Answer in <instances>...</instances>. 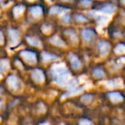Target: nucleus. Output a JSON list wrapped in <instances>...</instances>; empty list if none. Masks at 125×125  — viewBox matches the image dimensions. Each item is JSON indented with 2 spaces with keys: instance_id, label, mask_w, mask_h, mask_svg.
Wrapping results in <instances>:
<instances>
[{
  "instance_id": "f257e3e1",
  "label": "nucleus",
  "mask_w": 125,
  "mask_h": 125,
  "mask_svg": "<svg viewBox=\"0 0 125 125\" xmlns=\"http://www.w3.org/2000/svg\"><path fill=\"white\" fill-rule=\"evenodd\" d=\"M51 74L53 77L55 82L60 87L68 89H74V87L78 85L79 82L75 78H73L69 72L64 63H56L52 67Z\"/></svg>"
},
{
  "instance_id": "7c9ffc66",
  "label": "nucleus",
  "mask_w": 125,
  "mask_h": 125,
  "mask_svg": "<svg viewBox=\"0 0 125 125\" xmlns=\"http://www.w3.org/2000/svg\"><path fill=\"white\" fill-rule=\"evenodd\" d=\"M1 44H4V36H3V33H1Z\"/></svg>"
},
{
  "instance_id": "f704fd0d",
  "label": "nucleus",
  "mask_w": 125,
  "mask_h": 125,
  "mask_svg": "<svg viewBox=\"0 0 125 125\" xmlns=\"http://www.w3.org/2000/svg\"><path fill=\"white\" fill-rule=\"evenodd\" d=\"M60 125H64V124H60Z\"/></svg>"
},
{
  "instance_id": "0eeeda50",
  "label": "nucleus",
  "mask_w": 125,
  "mask_h": 125,
  "mask_svg": "<svg viewBox=\"0 0 125 125\" xmlns=\"http://www.w3.org/2000/svg\"><path fill=\"white\" fill-rule=\"evenodd\" d=\"M106 87L110 89L115 88V87H123V82H122L121 79H116L115 81H110V82H106Z\"/></svg>"
},
{
  "instance_id": "a878e982",
  "label": "nucleus",
  "mask_w": 125,
  "mask_h": 125,
  "mask_svg": "<svg viewBox=\"0 0 125 125\" xmlns=\"http://www.w3.org/2000/svg\"><path fill=\"white\" fill-rule=\"evenodd\" d=\"M116 63L118 65V66L123 65V63H125V57H120V58H118L117 60H116Z\"/></svg>"
},
{
  "instance_id": "dca6fc26",
  "label": "nucleus",
  "mask_w": 125,
  "mask_h": 125,
  "mask_svg": "<svg viewBox=\"0 0 125 125\" xmlns=\"http://www.w3.org/2000/svg\"><path fill=\"white\" fill-rule=\"evenodd\" d=\"M31 13H32V15H33V17L39 18L40 16H41V14H42V9H41V7H40V6H38V5L34 6V7L32 8Z\"/></svg>"
},
{
  "instance_id": "bb28decb",
  "label": "nucleus",
  "mask_w": 125,
  "mask_h": 125,
  "mask_svg": "<svg viewBox=\"0 0 125 125\" xmlns=\"http://www.w3.org/2000/svg\"><path fill=\"white\" fill-rule=\"evenodd\" d=\"M81 4L83 6H85V7H87V6H89L92 4V1H91V0H82V1H81Z\"/></svg>"
},
{
  "instance_id": "2f4dec72",
  "label": "nucleus",
  "mask_w": 125,
  "mask_h": 125,
  "mask_svg": "<svg viewBox=\"0 0 125 125\" xmlns=\"http://www.w3.org/2000/svg\"><path fill=\"white\" fill-rule=\"evenodd\" d=\"M40 125H50L48 123H42V124H40Z\"/></svg>"
},
{
  "instance_id": "4be33fe9",
  "label": "nucleus",
  "mask_w": 125,
  "mask_h": 125,
  "mask_svg": "<svg viewBox=\"0 0 125 125\" xmlns=\"http://www.w3.org/2000/svg\"><path fill=\"white\" fill-rule=\"evenodd\" d=\"M94 75L95 77H97V78H102V77H104L105 74H104V72L102 70H99V69H97V70H94Z\"/></svg>"
},
{
  "instance_id": "7ed1b4c3",
  "label": "nucleus",
  "mask_w": 125,
  "mask_h": 125,
  "mask_svg": "<svg viewBox=\"0 0 125 125\" xmlns=\"http://www.w3.org/2000/svg\"><path fill=\"white\" fill-rule=\"evenodd\" d=\"M21 56L29 64H34L36 62V55L34 53H33V52H28V51H23V52H21Z\"/></svg>"
},
{
  "instance_id": "412c9836",
  "label": "nucleus",
  "mask_w": 125,
  "mask_h": 125,
  "mask_svg": "<svg viewBox=\"0 0 125 125\" xmlns=\"http://www.w3.org/2000/svg\"><path fill=\"white\" fill-rule=\"evenodd\" d=\"M75 19L76 21H78V22H87L88 20H87V18H86L84 16H82V15H80V14H76L75 16Z\"/></svg>"
},
{
  "instance_id": "f03ea898",
  "label": "nucleus",
  "mask_w": 125,
  "mask_h": 125,
  "mask_svg": "<svg viewBox=\"0 0 125 125\" xmlns=\"http://www.w3.org/2000/svg\"><path fill=\"white\" fill-rule=\"evenodd\" d=\"M7 84L9 85L10 88L12 89L14 91H17L20 89V87H21V82L20 80L15 75H10L7 78Z\"/></svg>"
},
{
  "instance_id": "9d476101",
  "label": "nucleus",
  "mask_w": 125,
  "mask_h": 125,
  "mask_svg": "<svg viewBox=\"0 0 125 125\" xmlns=\"http://www.w3.org/2000/svg\"><path fill=\"white\" fill-rule=\"evenodd\" d=\"M84 88H85V87H79V88H76V89H71L70 91H69L68 93H66V94H64L62 96V99H63L64 98L66 97H70V96H75V95H77V94H81V93L82 92V91L84 90Z\"/></svg>"
},
{
  "instance_id": "39448f33",
  "label": "nucleus",
  "mask_w": 125,
  "mask_h": 125,
  "mask_svg": "<svg viewBox=\"0 0 125 125\" xmlns=\"http://www.w3.org/2000/svg\"><path fill=\"white\" fill-rule=\"evenodd\" d=\"M32 77H33V81L37 83H42L45 81V75L42 72V70H35L32 73Z\"/></svg>"
},
{
  "instance_id": "4468645a",
  "label": "nucleus",
  "mask_w": 125,
  "mask_h": 125,
  "mask_svg": "<svg viewBox=\"0 0 125 125\" xmlns=\"http://www.w3.org/2000/svg\"><path fill=\"white\" fill-rule=\"evenodd\" d=\"M27 41L30 44V45H33L36 47H40L41 46V42L40 40H38L37 38L34 37H27Z\"/></svg>"
},
{
  "instance_id": "a211bd4d",
  "label": "nucleus",
  "mask_w": 125,
  "mask_h": 125,
  "mask_svg": "<svg viewBox=\"0 0 125 125\" xmlns=\"http://www.w3.org/2000/svg\"><path fill=\"white\" fill-rule=\"evenodd\" d=\"M66 8L61 7V6H53V7L51 8L50 10V14H59V13L62 12V11L66 10Z\"/></svg>"
},
{
  "instance_id": "aec40b11",
  "label": "nucleus",
  "mask_w": 125,
  "mask_h": 125,
  "mask_svg": "<svg viewBox=\"0 0 125 125\" xmlns=\"http://www.w3.org/2000/svg\"><path fill=\"white\" fill-rule=\"evenodd\" d=\"M115 52L116 54H123L125 53V45L123 44H119L115 48Z\"/></svg>"
},
{
  "instance_id": "9b49d317",
  "label": "nucleus",
  "mask_w": 125,
  "mask_h": 125,
  "mask_svg": "<svg viewBox=\"0 0 125 125\" xmlns=\"http://www.w3.org/2000/svg\"><path fill=\"white\" fill-rule=\"evenodd\" d=\"M109 98L113 103H118V102H121L122 100L123 99V96L119 94V93H116V92H113V93H110L109 94Z\"/></svg>"
},
{
  "instance_id": "393cba45",
  "label": "nucleus",
  "mask_w": 125,
  "mask_h": 125,
  "mask_svg": "<svg viewBox=\"0 0 125 125\" xmlns=\"http://www.w3.org/2000/svg\"><path fill=\"white\" fill-rule=\"evenodd\" d=\"M80 125H93V123L89 120L87 119H82L80 122Z\"/></svg>"
},
{
  "instance_id": "cd10ccee",
  "label": "nucleus",
  "mask_w": 125,
  "mask_h": 125,
  "mask_svg": "<svg viewBox=\"0 0 125 125\" xmlns=\"http://www.w3.org/2000/svg\"><path fill=\"white\" fill-rule=\"evenodd\" d=\"M42 30H43V32L45 33L48 34V33H50V32H51V27L50 26H45V25H44L43 28H42Z\"/></svg>"
},
{
  "instance_id": "f3484780",
  "label": "nucleus",
  "mask_w": 125,
  "mask_h": 125,
  "mask_svg": "<svg viewBox=\"0 0 125 125\" xmlns=\"http://www.w3.org/2000/svg\"><path fill=\"white\" fill-rule=\"evenodd\" d=\"M24 10H25V7L23 5H17V6H16V7L14 8V10H13V13H14L15 17H16V18L19 17V16L23 13Z\"/></svg>"
},
{
  "instance_id": "c756f323",
  "label": "nucleus",
  "mask_w": 125,
  "mask_h": 125,
  "mask_svg": "<svg viewBox=\"0 0 125 125\" xmlns=\"http://www.w3.org/2000/svg\"><path fill=\"white\" fill-rule=\"evenodd\" d=\"M16 65H17V66L19 67L20 69H22V65H21V63L19 62V61H16Z\"/></svg>"
},
{
  "instance_id": "b1692460",
  "label": "nucleus",
  "mask_w": 125,
  "mask_h": 125,
  "mask_svg": "<svg viewBox=\"0 0 125 125\" xmlns=\"http://www.w3.org/2000/svg\"><path fill=\"white\" fill-rule=\"evenodd\" d=\"M93 99V96L92 95H89V94H86V95L82 96V101L85 104H89V103L92 101Z\"/></svg>"
},
{
  "instance_id": "c85d7f7f",
  "label": "nucleus",
  "mask_w": 125,
  "mask_h": 125,
  "mask_svg": "<svg viewBox=\"0 0 125 125\" xmlns=\"http://www.w3.org/2000/svg\"><path fill=\"white\" fill-rule=\"evenodd\" d=\"M70 15H65L63 17H62V20H63V21H64L65 23H69L70 22Z\"/></svg>"
},
{
  "instance_id": "6e6552de",
  "label": "nucleus",
  "mask_w": 125,
  "mask_h": 125,
  "mask_svg": "<svg viewBox=\"0 0 125 125\" xmlns=\"http://www.w3.org/2000/svg\"><path fill=\"white\" fill-rule=\"evenodd\" d=\"M69 57H70V62H71L72 67H73L75 70H79V69L82 68V63H81L80 60H79L76 56L73 55V54H70Z\"/></svg>"
},
{
  "instance_id": "1a4fd4ad",
  "label": "nucleus",
  "mask_w": 125,
  "mask_h": 125,
  "mask_svg": "<svg viewBox=\"0 0 125 125\" xmlns=\"http://www.w3.org/2000/svg\"><path fill=\"white\" fill-rule=\"evenodd\" d=\"M82 35L83 39L87 41H91L94 38V32L92 29H83L82 31Z\"/></svg>"
},
{
  "instance_id": "2eb2a0df",
  "label": "nucleus",
  "mask_w": 125,
  "mask_h": 125,
  "mask_svg": "<svg viewBox=\"0 0 125 125\" xmlns=\"http://www.w3.org/2000/svg\"><path fill=\"white\" fill-rule=\"evenodd\" d=\"M10 68V64H9V61L7 59H2L1 62H0V70L2 74L5 73Z\"/></svg>"
},
{
  "instance_id": "5701e85b",
  "label": "nucleus",
  "mask_w": 125,
  "mask_h": 125,
  "mask_svg": "<svg viewBox=\"0 0 125 125\" xmlns=\"http://www.w3.org/2000/svg\"><path fill=\"white\" fill-rule=\"evenodd\" d=\"M67 34H69V36L70 37V39L72 40L73 42H77L78 41V39H77V36L75 34V33L73 31V30H69V31L66 32Z\"/></svg>"
},
{
  "instance_id": "473e14b6",
  "label": "nucleus",
  "mask_w": 125,
  "mask_h": 125,
  "mask_svg": "<svg viewBox=\"0 0 125 125\" xmlns=\"http://www.w3.org/2000/svg\"><path fill=\"white\" fill-rule=\"evenodd\" d=\"M121 2L123 3V4H125V0H121Z\"/></svg>"
},
{
  "instance_id": "423d86ee",
  "label": "nucleus",
  "mask_w": 125,
  "mask_h": 125,
  "mask_svg": "<svg viewBox=\"0 0 125 125\" xmlns=\"http://www.w3.org/2000/svg\"><path fill=\"white\" fill-rule=\"evenodd\" d=\"M10 39V45H16L19 42V33L16 29H10L9 31Z\"/></svg>"
},
{
  "instance_id": "20e7f679",
  "label": "nucleus",
  "mask_w": 125,
  "mask_h": 125,
  "mask_svg": "<svg viewBox=\"0 0 125 125\" xmlns=\"http://www.w3.org/2000/svg\"><path fill=\"white\" fill-rule=\"evenodd\" d=\"M98 47H99V51L102 57H105V56L109 53V51H110V49H111L110 44L108 43V42L104 41V40H100V41L99 42Z\"/></svg>"
},
{
  "instance_id": "f8f14e48",
  "label": "nucleus",
  "mask_w": 125,
  "mask_h": 125,
  "mask_svg": "<svg viewBox=\"0 0 125 125\" xmlns=\"http://www.w3.org/2000/svg\"><path fill=\"white\" fill-rule=\"evenodd\" d=\"M58 58L57 57L54 55H52L50 53H46V52H43L42 53V59H43L44 62H49L51 61H53V60H57Z\"/></svg>"
},
{
  "instance_id": "ddd939ff",
  "label": "nucleus",
  "mask_w": 125,
  "mask_h": 125,
  "mask_svg": "<svg viewBox=\"0 0 125 125\" xmlns=\"http://www.w3.org/2000/svg\"><path fill=\"white\" fill-rule=\"evenodd\" d=\"M50 41L52 42V43L53 44V45H57V46H62V47L65 46L64 42L62 41V40H61V39L59 38L58 36H53V37H52V38L50 39Z\"/></svg>"
},
{
  "instance_id": "6ab92c4d",
  "label": "nucleus",
  "mask_w": 125,
  "mask_h": 125,
  "mask_svg": "<svg viewBox=\"0 0 125 125\" xmlns=\"http://www.w3.org/2000/svg\"><path fill=\"white\" fill-rule=\"evenodd\" d=\"M115 10H116V8L113 5H106V6H104V7L101 8L99 10H100L101 12L107 13V14H111V13L114 12Z\"/></svg>"
},
{
  "instance_id": "72a5a7b5",
  "label": "nucleus",
  "mask_w": 125,
  "mask_h": 125,
  "mask_svg": "<svg viewBox=\"0 0 125 125\" xmlns=\"http://www.w3.org/2000/svg\"><path fill=\"white\" fill-rule=\"evenodd\" d=\"M28 1H34V0H28Z\"/></svg>"
}]
</instances>
